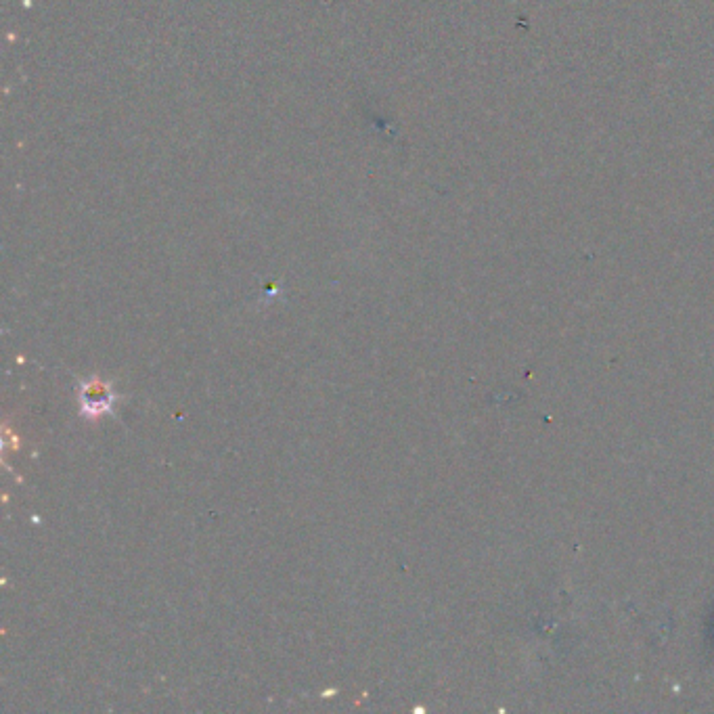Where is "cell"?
I'll return each instance as SVG.
<instances>
[{"instance_id": "6da1fadb", "label": "cell", "mask_w": 714, "mask_h": 714, "mask_svg": "<svg viewBox=\"0 0 714 714\" xmlns=\"http://www.w3.org/2000/svg\"><path fill=\"white\" fill-rule=\"evenodd\" d=\"M78 403H80V413L86 419H99L105 413H111L116 403V392L114 386L109 382H103L99 377H91L86 382L78 384Z\"/></svg>"}]
</instances>
